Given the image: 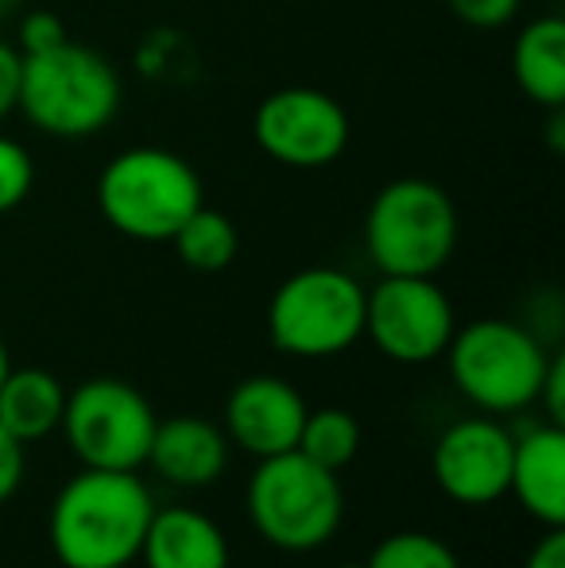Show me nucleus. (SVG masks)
<instances>
[{
	"mask_svg": "<svg viewBox=\"0 0 565 568\" xmlns=\"http://www.w3.org/2000/svg\"><path fill=\"white\" fill-rule=\"evenodd\" d=\"M151 515L155 499L137 471L82 468L54 495L47 541L62 568H129Z\"/></svg>",
	"mask_w": 565,
	"mask_h": 568,
	"instance_id": "obj_1",
	"label": "nucleus"
},
{
	"mask_svg": "<svg viewBox=\"0 0 565 568\" xmlns=\"http://www.w3.org/2000/svg\"><path fill=\"white\" fill-rule=\"evenodd\" d=\"M124 85L101 51L67 39L43 54H23L20 109L51 140H90L121 113Z\"/></svg>",
	"mask_w": 565,
	"mask_h": 568,
	"instance_id": "obj_2",
	"label": "nucleus"
},
{
	"mask_svg": "<svg viewBox=\"0 0 565 568\" xmlns=\"http://www.w3.org/2000/svg\"><path fill=\"white\" fill-rule=\"evenodd\" d=\"M205 202L194 163L171 148H124L98 174V210L109 229L140 244H163Z\"/></svg>",
	"mask_w": 565,
	"mask_h": 568,
	"instance_id": "obj_3",
	"label": "nucleus"
},
{
	"mask_svg": "<svg viewBox=\"0 0 565 568\" xmlns=\"http://www.w3.org/2000/svg\"><path fill=\"white\" fill-rule=\"evenodd\" d=\"M450 379L465 403H473L488 418L519 414L538 403L551 352L531 329L504 317H476L453 329L445 344Z\"/></svg>",
	"mask_w": 565,
	"mask_h": 568,
	"instance_id": "obj_4",
	"label": "nucleus"
},
{
	"mask_svg": "<svg viewBox=\"0 0 565 568\" xmlns=\"http://www.w3.org/2000/svg\"><path fill=\"white\" fill-rule=\"evenodd\" d=\"M244 507L268 546L283 554H314L341 530L345 487L337 471L291 449L256 460Z\"/></svg>",
	"mask_w": 565,
	"mask_h": 568,
	"instance_id": "obj_5",
	"label": "nucleus"
},
{
	"mask_svg": "<svg viewBox=\"0 0 565 568\" xmlns=\"http://www.w3.org/2000/svg\"><path fill=\"white\" fill-rule=\"evenodd\" d=\"M457 205L430 179H392L364 213V252L380 275H437L457 252Z\"/></svg>",
	"mask_w": 565,
	"mask_h": 568,
	"instance_id": "obj_6",
	"label": "nucleus"
},
{
	"mask_svg": "<svg viewBox=\"0 0 565 568\" xmlns=\"http://www.w3.org/2000/svg\"><path fill=\"white\" fill-rule=\"evenodd\" d=\"M268 337L283 356H341L364 337V286L341 267L294 271L268 302Z\"/></svg>",
	"mask_w": 565,
	"mask_h": 568,
	"instance_id": "obj_7",
	"label": "nucleus"
},
{
	"mask_svg": "<svg viewBox=\"0 0 565 568\" xmlns=\"http://www.w3.org/2000/svg\"><path fill=\"white\" fill-rule=\"evenodd\" d=\"M159 414L132 383L98 375L67 390L62 410V434L70 453L82 460V468L105 471H140L148 464L151 437H155Z\"/></svg>",
	"mask_w": 565,
	"mask_h": 568,
	"instance_id": "obj_8",
	"label": "nucleus"
},
{
	"mask_svg": "<svg viewBox=\"0 0 565 568\" xmlns=\"http://www.w3.org/2000/svg\"><path fill=\"white\" fill-rule=\"evenodd\" d=\"M252 140L272 163L291 171H322L345 155L353 124L333 93L317 85H283L256 105Z\"/></svg>",
	"mask_w": 565,
	"mask_h": 568,
	"instance_id": "obj_9",
	"label": "nucleus"
},
{
	"mask_svg": "<svg viewBox=\"0 0 565 568\" xmlns=\"http://www.w3.org/2000/svg\"><path fill=\"white\" fill-rule=\"evenodd\" d=\"M457 314L434 275H380L364 291V337L395 364H430L445 352Z\"/></svg>",
	"mask_w": 565,
	"mask_h": 568,
	"instance_id": "obj_10",
	"label": "nucleus"
},
{
	"mask_svg": "<svg viewBox=\"0 0 565 568\" xmlns=\"http://www.w3.org/2000/svg\"><path fill=\"white\" fill-rule=\"evenodd\" d=\"M512 429H504V422L488 414L453 422L450 429H442L430 453L437 491L457 507L500 503L507 495V476H512Z\"/></svg>",
	"mask_w": 565,
	"mask_h": 568,
	"instance_id": "obj_11",
	"label": "nucleus"
},
{
	"mask_svg": "<svg viewBox=\"0 0 565 568\" xmlns=\"http://www.w3.org/2000/svg\"><path fill=\"white\" fill-rule=\"evenodd\" d=\"M306 410V398L299 395L294 383L280 379V375H249L229 390L221 429H225L229 445L264 460V456L291 453L299 445Z\"/></svg>",
	"mask_w": 565,
	"mask_h": 568,
	"instance_id": "obj_12",
	"label": "nucleus"
},
{
	"mask_svg": "<svg viewBox=\"0 0 565 568\" xmlns=\"http://www.w3.org/2000/svg\"><path fill=\"white\" fill-rule=\"evenodd\" d=\"M229 437L218 422L198 418V414H174L159 418L155 437H151L148 464L159 479L182 491H202L213 487L229 468Z\"/></svg>",
	"mask_w": 565,
	"mask_h": 568,
	"instance_id": "obj_13",
	"label": "nucleus"
},
{
	"mask_svg": "<svg viewBox=\"0 0 565 568\" xmlns=\"http://www.w3.org/2000/svg\"><path fill=\"white\" fill-rule=\"evenodd\" d=\"M507 495L546 530L565 526V429L538 422L515 434Z\"/></svg>",
	"mask_w": 565,
	"mask_h": 568,
	"instance_id": "obj_14",
	"label": "nucleus"
},
{
	"mask_svg": "<svg viewBox=\"0 0 565 568\" xmlns=\"http://www.w3.org/2000/svg\"><path fill=\"white\" fill-rule=\"evenodd\" d=\"M137 561L143 568H229V538L205 510L155 507Z\"/></svg>",
	"mask_w": 565,
	"mask_h": 568,
	"instance_id": "obj_15",
	"label": "nucleus"
},
{
	"mask_svg": "<svg viewBox=\"0 0 565 568\" xmlns=\"http://www.w3.org/2000/svg\"><path fill=\"white\" fill-rule=\"evenodd\" d=\"M512 78L531 105L565 109V20L538 16L512 43Z\"/></svg>",
	"mask_w": 565,
	"mask_h": 568,
	"instance_id": "obj_16",
	"label": "nucleus"
},
{
	"mask_svg": "<svg viewBox=\"0 0 565 568\" xmlns=\"http://www.w3.org/2000/svg\"><path fill=\"white\" fill-rule=\"evenodd\" d=\"M67 387L43 367H12L0 383V426L20 445L43 442L62 426Z\"/></svg>",
	"mask_w": 565,
	"mask_h": 568,
	"instance_id": "obj_17",
	"label": "nucleus"
},
{
	"mask_svg": "<svg viewBox=\"0 0 565 568\" xmlns=\"http://www.w3.org/2000/svg\"><path fill=\"white\" fill-rule=\"evenodd\" d=\"M174 255L186 263L190 271H202V275H218L241 252V236H236V225L229 213L213 210V205H198L171 236Z\"/></svg>",
	"mask_w": 565,
	"mask_h": 568,
	"instance_id": "obj_18",
	"label": "nucleus"
},
{
	"mask_svg": "<svg viewBox=\"0 0 565 568\" xmlns=\"http://www.w3.org/2000/svg\"><path fill=\"white\" fill-rule=\"evenodd\" d=\"M294 449L310 456L314 464H322V468L341 471L361 453V422L349 410H341V406L306 410V422H302V434Z\"/></svg>",
	"mask_w": 565,
	"mask_h": 568,
	"instance_id": "obj_19",
	"label": "nucleus"
},
{
	"mask_svg": "<svg viewBox=\"0 0 565 568\" xmlns=\"http://www.w3.org/2000/svg\"><path fill=\"white\" fill-rule=\"evenodd\" d=\"M369 568H461L450 541L426 530H395L369 554Z\"/></svg>",
	"mask_w": 565,
	"mask_h": 568,
	"instance_id": "obj_20",
	"label": "nucleus"
},
{
	"mask_svg": "<svg viewBox=\"0 0 565 568\" xmlns=\"http://www.w3.org/2000/svg\"><path fill=\"white\" fill-rule=\"evenodd\" d=\"M36 186V159L12 135H0V217L20 210Z\"/></svg>",
	"mask_w": 565,
	"mask_h": 568,
	"instance_id": "obj_21",
	"label": "nucleus"
},
{
	"mask_svg": "<svg viewBox=\"0 0 565 568\" xmlns=\"http://www.w3.org/2000/svg\"><path fill=\"white\" fill-rule=\"evenodd\" d=\"M67 39H70V31H67V23H62V16H54L51 8H31L20 20V43H16V51L43 54V51L62 47Z\"/></svg>",
	"mask_w": 565,
	"mask_h": 568,
	"instance_id": "obj_22",
	"label": "nucleus"
},
{
	"mask_svg": "<svg viewBox=\"0 0 565 568\" xmlns=\"http://www.w3.org/2000/svg\"><path fill=\"white\" fill-rule=\"evenodd\" d=\"M445 4H450V12L457 16L461 23H468V28L496 31L519 16L523 0H445Z\"/></svg>",
	"mask_w": 565,
	"mask_h": 568,
	"instance_id": "obj_23",
	"label": "nucleus"
},
{
	"mask_svg": "<svg viewBox=\"0 0 565 568\" xmlns=\"http://www.w3.org/2000/svg\"><path fill=\"white\" fill-rule=\"evenodd\" d=\"M546 414L551 426H562L565 429V356L554 352L551 364H546V375H543V387H538V403Z\"/></svg>",
	"mask_w": 565,
	"mask_h": 568,
	"instance_id": "obj_24",
	"label": "nucleus"
},
{
	"mask_svg": "<svg viewBox=\"0 0 565 568\" xmlns=\"http://www.w3.org/2000/svg\"><path fill=\"white\" fill-rule=\"evenodd\" d=\"M23 468H28V460H23V445L16 442L4 426H0V503H8L16 491H20Z\"/></svg>",
	"mask_w": 565,
	"mask_h": 568,
	"instance_id": "obj_25",
	"label": "nucleus"
},
{
	"mask_svg": "<svg viewBox=\"0 0 565 568\" xmlns=\"http://www.w3.org/2000/svg\"><path fill=\"white\" fill-rule=\"evenodd\" d=\"M20 67H23V54L16 51V43L0 39V120L16 113V101H20Z\"/></svg>",
	"mask_w": 565,
	"mask_h": 568,
	"instance_id": "obj_26",
	"label": "nucleus"
},
{
	"mask_svg": "<svg viewBox=\"0 0 565 568\" xmlns=\"http://www.w3.org/2000/svg\"><path fill=\"white\" fill-rule=\"evenodd\" d=\"M523 568H565V526H554L538 538V546L527 554Z\"/></svg>",
	"mask_w": 565,
	"mask_h": 568,
	"instance_id": "obj_27",
	"label": "nucleus"
},
{
	"mask_svg": "<svg viewBox=\"0 0 565 568\" xmlns=\"http://www.w3.org/2000/svg\"><path fill=\"white\" fill-rule=\"evenodd\" d=\"M8 372H12V356H8V344L0 341V383H4Z\"/></svg>",
	"mask_w": 565,
	"mask_h": 568,
	"instance_id": "obj_28",
	"label": "nucleus"
},
{
	"mask_svg": "<svg viewBox=\"0 0 565 568\" xmlns=\"http://www.w3.org/2000/svg\"><path fill=\"white\" fill-rule=\"evenodd\" d=\"M333 568H369L364 561H341V565H333Z\"/></svg>",
	"mask_w": 565,
	"mask_h": 568,
	"instance_id": "obj_29",
	"label": "nucleus"
},
{
	"mask_svg": "<svg viewBox=\"0 0 565 568\" xmlns=\"http://www.w3.org/2000/svg\"><path fill=\"white\" fill-rule=\"evenodd\" d=\"M0 4H28V0H0Z\"/></svg>",
	"mask_w": 565,
	"mask_h": 568,
	"instance_id": "obj_30",
	"label": "nucleus"
}]
</instances>
